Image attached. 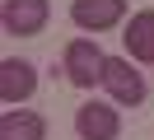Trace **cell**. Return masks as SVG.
I'll use <instances>...</instances> for the list:
<instances>
[{
  "instance_id": "cell-1",
  "label": "cell",
  "mask_w": 154,
  "mask_h": 140,
  "mask_svg": "<svg viewBox=\"0 0 154 140\" xmlns=\"http://www.w3.org/2000/svg\"><path fill=\"white\" fill-rule=\"evenodd\" d=\"M103 89L112 93V103H122V107H140L145 103V75L131 65V56H107L103 65Z\"/></svg>"
},
{
  "instance_id": "cell-2",
  "label": "cell",
  "mask_w": 154,
  "mask_h": 140,
  "mask_svg": "<svg viewBox=\"0 0 154 140\" xmlns=\"http://www.w3.org/2000/svg\"><path fill=\"white\" fill-rule=\"evenodd\" d=\"M103 65H107V56L98 51L94 37H75V42L66 47V79L75 84V89H94V84H103Z\"/></svg>"
},
{
  "instance_id": "cell-3",
  "label": "cell",
  "mask_w": 154,
  "mask_h": 140,
  "mask_svg": "<svg viewBox=\"0 0 154 140\" xmlns=\"http://www.w3.org/2000/svg\"><path fill=\"white\" fill-rule=\"evenodd\" d=\"M47 14H51L47 0H5L0 5V23L10 37H38L47 28Z\"/></svg>"
},
{
  "instance_id": "cell-4",
  "label": "cell",
  "mask_w": 154,
  "mask_h": 140,
  "mask_svg": "<svg viewBox=\"0 0 154 140\" xmlns=\"http://www.w3.org/2000/svg\"><path fill=\"white\" fill-rule=\"evenodd\" d=\"M70 19L84 33H103V28H117L126 19V0H75L70 5Z\"/></svg>"
},
{
  "instance_id": "cell-5",
  "label": "cell",
  "mask_w": 154,
  "mask_h": 140,
  "mask_svg": "<svg viewBox=\"0 0 154 140\" xmlns=\"http://www.w3.org/2000/svg\"><path fill=\"white\" fill-rule=\"evenodd\" d=\"M75 131H79V140H117L122 135V117L107 103H84L75 112Z\"/></svg>"
},
{
  "instance_id": "cell-6",
  "label": "cell",
  "mask_w": 154,
  "mask_h": 140,
  "mask_svg": "<svg viewBox=\"0 0 154 140\" xmlns=\"http://www.w3.org/2000/svg\"><path fill=\"white\" fill-rule=\"evenodd\" d=\"M33 89H38L33 61L5 56V61H0V98H5V103H23V98H33Z\"/></svg>"
},
{
  "instance_id": "cell-7",
  "label": "cell",
  "mask_w": 154,
  "mask_h": 140,
  "mask_svg": "<svg viewBox=\"0 0 154 140\" xmlns=\"http://www.w3.org/2000/svg\"><path fill=\"white\" fill-rule=\"evenodd\" d=\"M122 42H126V56H135V61L154 65V9H140V14H131V23H126Z\"/></svg>"
},
{
  "instance_id": "cell-8",
  "label": "cell",
  "mask_w": 154,
  "mask_h": 140,
  "mask_svg": "<svg viewBox=\"0 0 154 140\" xmlns=\"http://www.w3.org/2000/svg\"><path fill=\"white\" fill-rule=\"evenodd\" d=\"M0 140H47V121L28 107H10L0 117Z\"/></svg>"
}]
</instances>
